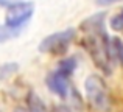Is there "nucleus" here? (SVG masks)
Listing matches in <instances>:
<instances>
[{
  "mask_svg": "<svg viewBox=\"0 0 123 112\" xmlns=\"http://www.w3.org/2000/svg\"><path fill=\"white\" fill-rule=\"evenodd\" d=\"M105 12H97L90 17L84 19L80 24L83 31V47L92 58L93 64L101 70L105 75L112 73V47L111 39L105 27Z\"/></svg>",
  "mask_w": 123,
  "mask_h": 112,
  "instance_id": "f257e3e1",
  "label": "nucleus"
},
{
  "mask_svg": "<svg viewBox=\"0 0 123 112\" xmlns=\"http://www.w3.org/2000/svg\"><path fill=\"white\" fill-rule=\"evenodd\" d=\"M76 65H78L76 58H67V59L61 61L59 65H58L53 72H50L47 75L45 84L48 86V89H50L55 95H58V97H61V98L67 97V94H69V90H70L69 79H70V76H72V73L75 72Z\"/></svg>",
  "mask_w": 123,
  "mask_h": 112,
  "instance_id": "f03ea898",
  "label": "nucleus"
},
{
  "mask_svg": "<svg viewBox=\"0 0 123 112\" xmlns=\"http://www.w3.org/2000/svg\"><path fill=\"white\" fill-rule=\"evenodd\" d=\"M84 90L89 103L92 104L93 109L97 111H108L109 109V92L105 79L97 73H92L86 78L84 83Z\"/></svg>",
  "mask_w": 123,
  "mask_h": 112,
  "instance_id": "7ed1b4c3",
  "label": "nucleus"
},
{
  "mask_svg": "<svg viewBox=\"0 0 123 112\" xmlns=\"http://www.w3.org/2000/svg\"><path fill=\"white\" fill-rule=\"evenodd\" d=\"M73 39H75V30L73 28H67V30H62V31L51 33L41 41L39 52L50 53V55H64L69 50Z\"/></svg>",
  "mask_w": 123,
  "mask_h": 112,
  "instance_id": "20e7f679",
  "label": "nucleus"
},
{
  "mask_svg": "<svg viewBox=\"0 0 123 112\" xmlns=\"http://www.w3.org/2000/svg\"><path fill=\"white\" fill-rule=\"evenodd\" d=\"M34 14V3L31 2H17L8 3L5 16V25L12 30H22L30 22Z\"/></svg>",
  "mask_w": 123,
  "mask_h": 112,
  "instance_id": "39448f33",
  "label": "nucleus"
},
{
  "mask_svg": "<svg viewBox=\"0 0 123 112\" xmlns=\"http://www.w3.org/2000/svg\"><path fill=\"white\" fill-rule=\"evenodd\" d=\"M27 111L28 112H48L45 103L41 100L39 95H36L33 90H30L27 95Z\"/></svg>",
  "mask_w": 123,
  "mask_h": 112,
  "instance_id": "423d86ee",
  "label": "nucleus"
},
{
  "mask_svg": "<svg viewBox=\"0 0 123 112\" xmlns=\"http://www.w3.org/2000/svg\"><path fill=\"white\" fill-rule=\"evenodd\" d=\"M19 72V64L17 62H5L0 65V84L6 79H9L14 73Z\"/></svg>",
  "mask_w": 123,
  "mask_h": 112,
  "instance_id": "0eeeda50",
  "label": "nucleus"
},
{
  "mask_svg": "<svg viewBox=\"0 0 123 112\" xmlns=\"http://www.w3.org/2000/svg\"><path fill=\"white\" fill-rule=\"evenodd\" d=\"M19 33H20V30H12V28L6 27L5 24L0 25V44L6 42L9 39H14L16 36H19Z\"/></svg>",
  "mask_w": 123,
  "mask_h": 112,
  "instance_id": "6e6552de",
  "label": "nucleus"
},
{
  "mask_svg": "<svg viewBox=\"0 0 123 112\" xmlns=\"http://www.w3.org/2000/svg\"><path fill=\"white\" fill-rule=\"evenodd\" d=\"M111 47H112V55L117 56V59L122 62L123 65V41L122 37H112L111 39Z\"/></svg>",
  "mask_w": 123,
  "mask_h": 112,
  "instance_id": "1a4fd4ad",
  "label": "nucleus"
},
{
  "mask_svg": "<svg viewBox=\"0 0 123 112\" xmlns=\"http://www.w3.org/2000/svg\"><path fill=\"white\" fill-rule=\"evenodd\" d=\"M111 28L114 31H123V9L111 17Z\"/></svg>",
  "mask_w": 123,
  "mask_h": 112,
  "instance_id": "9d476101",
  "label": "nucleus"
},
{
  "mask_svg": "<svg viewBox=\"0 0 123 112\" xmlns=\"http://www.w3.org/2000/svg\"><path fill=\"white\" fill-rule=\"evenodd\" d=\"M95 2H97V5H100V6H111V5H114V3L122 2V0H95Z\"/></svg>",
  "mask_w": 123,
  "mask_h": 112,
  "instance_id": "9b49d317",
  "label": "nucleus"
},
{
  "mask_svg": "<svg viewBox=\"0 0 123 112\" xmlns=\"http://www.w3.org/2000/svg\"><path fill=\"white\" fill-rule=\"evenodd\" d=\"M55 111H56V112H72V111H70L67 106H58Z\"/></svg>",
  "mask_w": 123,
  "mask_h": 112,
  "instance_id": "f8f14e48",
  "label": "nucleus"
},
{
  "mask_svg": "<svg viewBox=\"0 0 123 112\" xmlns=\"http://www.w3.org/2000/svg\"><path fill=\"white\" fill-rule=\"evenodd\" d=\"M14 112H28V111H27V107H22V106H17V107H16V109H14Z\"/></svg>",
  "mask_w": 123,
  "mask_h": 112,
  "instance_id": "ddd939ff",
  "label": "nucleus"
},
{
  "mask_svg": "<svg viewBox=\"0 0 123 112\" xmlns=\"http://www.w3.org/2000/svg\"><path fill=\"white\" fill-rule=\"evenodd\" d=\"M8 0H0V6H8Z\"/></svg>",
  "mask_w": 123,
  "mask_h": 112,
  "instance_id": "4468645a",
  "label": "nucleus"
}]
</instances>
